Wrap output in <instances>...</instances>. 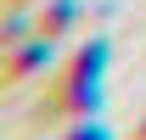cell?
Here are the masks:
<instances>
[{
    "label": "cell",
    "mask_w": 146,
    "mask_h": 140,
    "mask_svg": "<svg viewBox=\"0 0 146 140\" xmlns=\"http://www.w3.org/2000/svg\"><path fill=\"white\" fill-rule=\"evenodd\" d=\"M68 140H107V135H101V129H73Z\"/></svg>",
    "instance_id": "6da1fadb"
}]
</instances>
